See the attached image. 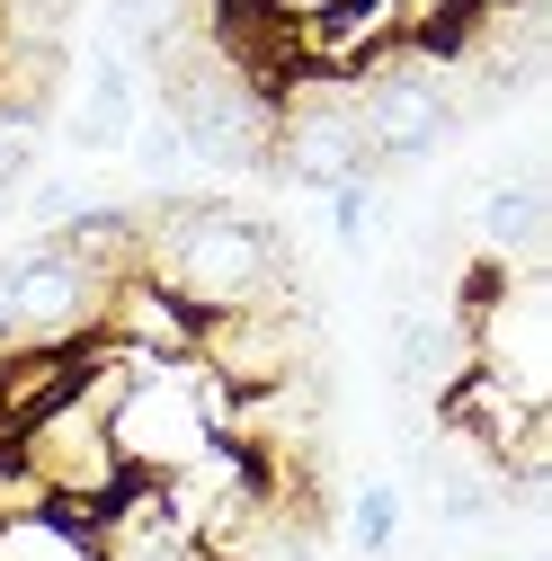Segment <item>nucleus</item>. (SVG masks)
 Instances as JSON below:
<instances>
[{
    "instance_id": "7ed1b4c3",
    "label": "nucleus",
    "mask_w": 552,
    "mask_h": 561,
    "mask_svg": "<svg viewBox=\"0 0 552 561\" xmlns=\"http://www.w3.org/2000/svg\"><path fill=\"white\" fill-rule=\"evenodd\" d=\"M267 179L286 187H348V179H375V152H366V125H357V90L330 81V72H286L276 81V134H267Z\"/></svg>"
},
{
    "instance_id": "6e6552de",
    "label": "nucleus",
    "mask_w": 552,
    "mask_h": 561,
    "mask_svg": "<svg viewBox=\"0 0 552 561\" xmlns=\"http://www.w3.org/2000/svg\"><path fill=\"white\" fill-rule=\"evenodd\" d=\"M134 72H143V62L116 54V45L90 54L81 107H72V125H62V134H72V152H125L134 144V116H143V107H134Z\"/></svg>"
},
{
    "instance_id": "0eeeda50",
    "label": "nucleus",
    "mask_w": 552,
    "mask_h": 561,
    "mask_svg": "<svg viewBox=\"0 0 552 561\" xmlns=\"http://www.w3.org/2000/svg\"><path fill=\"white\" fill-rule=\"evenodd\" d=\"M543 232H552V196H543L534 170H508V179H491V187L472 196V241H481L491 267L543 259Z\"/></svg>"
},
{
    "instance_id": "39448f33",
    "label": "nucleus",
    "mask_w": 552,
    "mask_h": 561,
    "mask_svg": "<svg viewBox=\"0 0 552 561\" xmlns=\"http://www.w3.org/2000/svg\"><path fill=\"white\" fill-rule=\"evenodd\" d=\"M196 366L215 383H232V392H267L286 375H312V312L303 304L215 312V321H196Z\"/></svg>"
},
{
    "instance_id": "9d476101",
    "label": "nucleus",
    "mask_w": 552,
    "mask_h": 561,
    "mask_svg": "<svg viewBox=\"0 0 552 561\" xmlns=\"http://www.w3.org/2000/svg\"><path fill=\"white\" fill-rule=\"evenodd\" d=\"M392 535H401V490H392V481H366L357 508H348V543H357V561H392Z\"/></svg>"
},
{
    "instance_id": "9b49d317",
    "label": "nucleus",
    "mask_w": 552,
    "mask_h": 561,
    "mask_svg": "<svg viewBox=\"0 0 552 561\" xmlns=\"http://www.w3.org/2000/svg\"><path fill=\"white\" fill-rule=\"evenodd\" d=\"M375 205H383V170L330 187V232H338V250H366V241H375Z\"/></svg>"
},
{
    "instance_id": "20e7f679",
    "label": "nucleus",
    "mask_w": 552,
    "mask_h": 561,
    "mask_svg": "<svg viewBox=\"0 0 552 561\" xmlns=\"http://www.w3.org/2000/svg\"><path fill=\"white\" fill-rule=\"evenodd\" d=\"M357 125H366L375 170L428 161V152H446L455 134H463V116H455V81L437 72V62H419V54H383L375 72H366V90H357Z\"/></svg>"
},
{
    "instance_id": "f8f14e48",
    "label": "nucleus",
    "mask_w": 552,
    "mask_h": 561,
    "mask_svg": "<svg viewBox=\"0 0 552 561\" xmlns=\"http://www.w3.org/2000/svg\"><path fill=\"white\" fill-rule=\"evenodd\" d=\"M134 161H143V179H161V187L187 170V144H179V125H170L161 107H152V116H134Z\"/></svg>"
},
{
    "instance_id": "f03ea898",
    "label": "nucleus",
    "mask_w": 552,
    "mask_h": 561,
    "mask_svg": "<svg viewBox=\"0 0 552 561\" xmlns=\"http://www.w3.org/2000/svg\"><path fill=\"white\" fill-rule=\"evenodd\" d=\"M99 312H107V286L54 241L0 259V357H72L99 339Z\"/></svg>"
},
{
    "instance_id": "1a4fd4ad",
    "label": "nucleus",
    "mask_w": 552,
    "mask_h": 561,
    "mask_svg": "<svg viewBox=\"0 0 552 561\" xmlns=\"http://www.w3.org/2000/svg\"><path fill=\"white\" fill-rule=\"evenodd\" d=\"M463 366H472V347H463V321L455 312H401L392 321V383L446 392Z\"/></svg>"
},
{
    "instance_id": "f257e3e1",
    "label": "nucleus",
    "mask_w": 552,
    "mask_h": 561,
    "mask_svg": "<svg viewBox=\"0 0 552 561\" xmlns=\"http://www.w3.org/2000/svg\"><path fill=\"white\" fill-rule=\"evenodd\" d=\"M134 267H143L161 295H179L196 321L250 312V304H303L286 232H276L267 215H250V205H232V196L161 187L143 205V250H134Z\"/></svg>"
},
{
    "instance_id": "423d86ee",
    "label": "nucleus",
    "mask_w": 552,
    "mask_h": 561,
    "mask_svg": "<svg viewBox=\"0 0 552 561\" xmlns=\"http://www.w3.org/2000/svg\"><path fill=\"white\" fill-rule=\"evenodd\" d=\"M99 339L107 347H134V357H152V366H179V357H196V312L179 295H161L143 267H125L116 286H107Z\"/></svg>"
}]
</instances>
